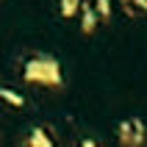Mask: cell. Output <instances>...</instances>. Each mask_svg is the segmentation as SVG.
I'll return each instance as SVG.
<instances>
[{"label": "cell", "mask_w": 147, "mask_h": 147, "mask_svg": "<svg viewBox=\"0 0 147 147\" xmlns=\"http://www.w3.org/2000/svg\"><path fill=\"white\" fill-rule=\"evenodd\" d=\"M81 147H97V142H94V139H89V136H86V139H81Z\"/></svg>", "instance_id": "cell-9"}, {"label": "cell", "mask_w": 147, "mask_h": 147, "mask_svg": "<svg viewBox=\"0 0 147 147\" xmlns=\"http://www.w3.org/2000/svg\"><path fill=\"white\" fill-rule=\"evenodd\" d=\"M81 31L89 36V33H94V28H97V22H100V14H97V8L92 6V3H86L83 0V6H81Z\"/></svg>", "instance_id": "cell-3"}, {"label": "cell", "mask_w": 147, "mask_h": 147, "mask_svg": "<svg viewBox=\"0 0 147 147\" xmlns=\"http://www.w3.org/2000/svg\"><path fill=\"white\" fill-rule=\"evenodd\" d=\"M22 78L28 83H36V86H50V89H61L64 86V72H61V64L58 58L47 56V53H36L25 61Z\"/></svg>", "instance_id": "cell-1"}, {"label": "cell", "mask_w": 147, "mask_h": 147, "mask_svg": "<svg viewBox=\"0 0 147 147\" xmlns=\"http://www.w3.org/2000/svg\"><path fill=\"white\" fill-rule=\"evenodd\" d=\"M81 6H83V0H58V14L64 20H72L81 11Z\"/></svg>", "instance_id": "cell-5"}, {"label": "cell", "mask_w": 147, "mask_h": 147, "mask_svg": "<svg viewBox=\"0 0 147 147\" xmlns=\"http://www.w3.org/2000/svg\"><path fill=\"white\" fill-rule=\"evenodd\" d=\"M94 8H97V14L103 22L111 20V0H94Z\"/></svg>", "instance_id": "cell-8"}, {"label": "cell", "mask_w": 147, "mask_h": 147, "mask_svg": "<svg viewBox=\"0 0 147 147\" xmlns=\"http://www.w3.org/2000/svg\"><path fill=\"white\" fill-rule=\"evenodd\" d=\"M25 144H28V147H53V139L47 136V131H45V128H33V131L28 133Z\"/></svg>", "instance_id": "cell-4"}, {"label": "cell", "mask_w": 147, "mask_h": 147, "mask_svg": "<svg viewBox=\"0 0 147 147\" xmlns=\"http://www.w3.org/2000/svg\"><path fill=\"white\" fill-rule=\"evenodd\" d=\"M117 136H119L122 147H142L147 142V128L139 117H128L117 125Z\"/></svg>", "instance_id": "cell-2"}, {"label": "cell", "mask_w": 147, "mask_h": 147, "mask_svg": "<svg viewBox=\"0 0 147 147\" xmlns=\"http://www.w3.org/2000/svg\"><path fill=\"white\" fill-rule=\"evenodd\" d=\"M0 97L6 100L8 106H17V108L25 106V97H22V94H17V92H11V89H0Z\"/></svg>", "instance_id": "cell-7"}, {"label": "cell", "mask_w": 147, "mask_h": 147, "mask_svg": "<svg viewBox=\"0 0 147 147\" xmlns=\"http://www.w3.org/2000/svg\"><path fill=\"white\" fill-rule=\"evenodd\" d=\"M125 11L131 17H139V14H147V0H122Z\"/></svg>", "instance_id": "cell-6"}]
</instances>
